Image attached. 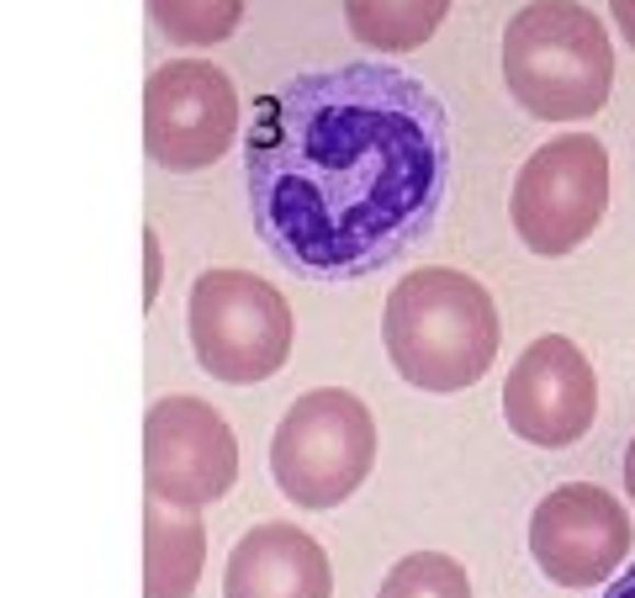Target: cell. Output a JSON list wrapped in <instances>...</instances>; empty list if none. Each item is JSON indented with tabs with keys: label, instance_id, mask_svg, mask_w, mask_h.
<instances>
[{
	"label": "cell",
	"instance_id": "cell-1",
	"mask_svg": "<svg viewBox=\"0 0 635 598\" xmlns=\"http://www.w3.org/2000/svg\"><path fill=\"white\" fill-rule=\"evenodd\" d=\"M254 234L292 275L361 281L434 228L451 117L397 64H329L265 90L243 127Z\"/></svg>",
	"mask_w": 635,
	"mask_h": 598
},
{
	"label": "cell",
	"instance_id": "cell-2",
	"mask_svg": "<svg viewBox=\"0 0 635 598\" xmlns=\"http://www.w3.org/2000/svg\"><path fill=\"white\" fill-rule=\"evenodd\" d=\"M498 302L466 270H408L382 313V345L393 371L419 392H466L498 360Z\"/></svg>",
	"mask_w": 635,
	"mask_h": 598
},
{
	"label": "cell",
	"instance_id": "cell-3",
	"mask_svg": "<svg viewBox=\"0 0 635 598\" xmlns=\"http://www.w3.org/2000/svg\"><path fill=\"white\" fill-rule=\"evenodd\" d=\"M503 80L541 122H582L614 90V48L604 22L577 0H535L503 27Z\"/></svg>",
	"mask_w": 635,
	"mask_h": 598
},
{
	"label": "cell",
	"instance_id": "cell-4",
	"mask_svg": "<svg viewBox=\"0 0 635 598\" xmlns=\"http://www.w3.org/2000/svg\"><path fill=\"white\" fill-rule=\"evenodd\" d=\"M376 466V419L355 392H303L271 440V477L297 509H339Z\"/></svg>",
	"mask_w": 635,
	"mask_h": 598
},
{
	"label": "cell",
	"instance_id": "cell-5",
	"mask_svg": "<svg viewBox=\"0 0 635 598\" xmlns=\"http://www.w3.org/2000/svg\"><path fill=\"white\" fill-rule=\"evenodd\" d=\"M185 334H191L196 365L228 387L271 382L292 360V307L254 270L196 275L185 302Z\"/></svg>",
	"mask_w": 635,
	"mask_h": 598
},
{
	"label": "cell",
	"instance_id": "cell-6",
	"mask_svg": "<svg viewBox=\"0 0 635 598\" xmlns=\"http://www.w3.org/2000/svg\"><path fill=\"white\" fill-rule=\"evenodd\" d=\"M609 212V149L588 133H562L524 159L509 196L514 234L530 255L562 260L593 239Z\"/></svg>",
	"mask_w": 635,
	"mask_h": 598
},
{
	"label": "cell",
	"instance_id": "cell-7",
	"mask_svg": "<svg viewBox=\"0 0 635 598\" xmlns=\"http://www.w3.org/2000/svg\"><path fill=\"white\" fill-rule=\"evenodd\" d=\"M239 95L234 80L207 59H170L149 75L144 90V149L154 165L191 176L234 149Z\"/></svg>",
	"mask_w": 635,
	"mask_h": 598
},
{
	"label": "cell",
	"instance_id": "cell-8",
	"mask_svg": "<svg viewBox=\"0 0 635 598\" xmlns=\"http://www.w3.org/2000/svg\"><path fill=\"white\" fill-rule=\"evenodd\" d=\"M239 477V445L202 397H159L144 419V482L165 509H207Z\"/></svg>",
	"mask_w": 635,
	"mask_h": 598
},
{
	"label": "cell",
	"instance_id": "cell-9",
	"mask_svg": "<svg viewBox=\"0 0 635 598\" xmlns=\"http://www.w3.org/2000/svg\"><path fill=\"white\" fill-rule=\"evenodd\" d=\"M530 556L556 588H599L631 556V514L599 482H567L530 514Z\"/></svg>",
	"mask_w": 635,
	"mask_h": 598
},
{
	"label": "cell",
	"instance_id": "cell-10",
	"mask_svg": "<svg viewBox=\"0 0 635 598\" xmlns=\"http://www.w3.org/2000/svg\"><path fill=\"white\" fill-rule=\"evenodd\" d=\"M599 414V376L567 334H545L514 360L503 382V419L541 450L577 445Z\"/></svg>",
	"mask_w": 635,
	"mask_h": 598
},
{
	"label": "cell",
	"instance_id": "cell-11",
	"mask_svg": "<svg viewBox=\"0 0 635 598\" xmlns=\"http://www.w3.org/2000/svg\"><path fill=\"white\" fill-rule=\"evenodd\" d=\"M223 598H333L329 551L303 524H254L228 556Z\"/></svg>",
	"mask_w": 635,
	"mask_h": 598
},
{
	"label": "cell",
	"instance_id": "cell-12",
	"mask_svg": "<svg viewBox=\"0 0 635 598\" xmlns=\"http://www.w3.org/2000/svg\"><path fill=\"white\" fill-rule=\"evenodd\" d=\"M207 567V524L196 509L144 514V598H191Z\"/></svg>",
	"mask_w": 635,
	"mask_h": 598
},
{
	"label": "cell",
	"instance_id": "cell-13",
	"mask_svg": "<svg viewBox=\"0 0 635 598\" xmlns=\"http://www.w3.org/2000/svg\"><path fill=\"white\" fill-rule=\"evenodd\" d=\"M445 16H451V0H344L350 32L365 48H382V54L423 48Z\"/></svg>",
	"mask_w": 635,
	"mask_h": 598
},
{
	"label": "cell",
	"instance_id": "cell-14",
	"mask_svg": "<svg viewBox=\"0 0 635 598\" xmlns=\"http://www.w3.org/2000/svg\"><path fill=\"white\" fill-rule=\"evenodd\" d=\"M149 16L175 48H212L239 32L243 0H149Z\"/></svg>",
	"mask_w": 635,
	"mask_h": 598
},
{
	"label": "cell",
	"instance_id": "cell-15",
	"mask_svg": "<svg viewBox=\"0 0 635 598\" xmlns=\"http://www.w3.org/2000/svg\"><path fill=\"white\" fill-rule=\"evenodd\" d=\"M376 598H472V583H466V567L445 551H413L387 572Z\"/></svg>",
	"mask_w": 635,
	"mask_h": 598
},
{
	"label": "cell",
	"instance_id": "cell-16",
	"mask_svg": "<svg viewBox=\"0 0 635 598\" xmlns=\"http://www.w3.org/2000/svg\"><path fill=\"white\" fill-rule=\"evenodd\" d=\"M614 5V27H620V37L635 48V0H609Z\"/></svg>",
	"mask_w": 635,
	"mask_h": 598
},
{
	"label": "cell",
	"instance_id": "cell-17",
	"mask_svg": "<svg viewBox=\"0 0 635 598\" xmlns=\"http://www.w3.org/2000/svg\"><path fill=\"white\" fill-rule=\"evenodd\" d=\"M604 598H635V567H625L614 583H609V594Z\"/></svg>",
	"mask_w": 635,
	"mask_h": 598
},
{
	"label": "cell",
	"instance_id": "cell-18",
	"mask_svg": "<svg viewBox=\"0 0 635 598\" xmlns=\"http://www.w3.org/2000/svg\"><path fill=\"white\" fill-rule=\"evenodd\" d=\"M625 493H631V504H635V440L625 450Z\"/></svg>",
	"mask_w": 635,
	"mask_h": 598
},
{
	"label": "cell",
	"instance_id": "cell-19",
	"mask_svg": "<svg viewBox=\"0 0 635 598\" xmlns=\"http://www.w3.org/2000/svg\"><path fill=\"white\" fill-rule=\"evenodd\" d=\"M144 244H149V297H154V292H159V266H154V234H149Z\"/></svg>",
	"mask_w": 635,
	"mask_h": 598
}]
</instances>
